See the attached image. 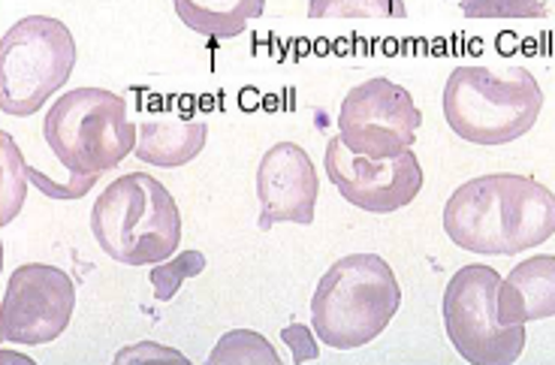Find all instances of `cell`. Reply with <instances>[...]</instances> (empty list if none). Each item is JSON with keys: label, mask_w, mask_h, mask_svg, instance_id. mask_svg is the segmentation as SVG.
Instances as JSON below:
<instances>
[{"label": "cell", "mask_w": 555, "mask_h": 365, "mask_svg": "<svg viewBox=\"0 0 555 365\" xmlns=\"http://www.w3.org/2000/svg\"><path fill=\"white\" fill-rule=\"evenodd\" d=\"M76 311V284L64 269L49 263H25L13 269L3 305L0 338L7 344L40 348L67 333Z\"/></svg>", "instance_id": "obj_9"}, {"label": "cell", "mask_w": 555, "mask_h": 365, "mask_svg": "<svg viewBox=\"0 0 555 365\" xmlns=\"http://www.w3.org/2000/svg\"><path fill=\"white\" fill-rule=\"evenodd\" d=\"M0 142H3V169H7V175H3V197H7V206H3V224H10L15 209H18V203H22V194H25L22 187H15V179L25 175V160L18 157V148H15V142L10 133H3Z\"/></svg>", "instance_id": "obj_19"}, {"label": "cell", "mask_w": 555, "mask_h": 365, "mask_svg": "<svg viewBox=\"0 0 555 365\" xmlns=\"http://www.w3.org/2000/svg\"><path fill=\"white\" fill-rule=\"evenodd\" d=\"M42 136L69 175H103L137 152L139 130L121 94L73 88L49 106Z\"/></svg>", "instance_id": "obj_5"}, {"label": "cell", "mask_w": 555, "mask_h": 365, "mask_svg": "<svg viewBox=\"0 0 555 365\" xmlns=\"http://www.w3.org/2000/svg\"><path fill=\"white\" fill-rule=\"evenodd\" d=\"M423 125V113L411 91L387 76L353 84L338 106V136L350 152L372 160L411 152Z\"/></svg>", "instance_id": "obj_8"}, {"label": "cell", "mask_w": 555, "mask_h": 365, "mask_svg": "<svg viewBox=\"0 0 555 365\" xmlns=\"http://www.w3.org/2000/svg\"><path fill=\"white\" fill-rule=\"evenodd\" d=\"M139 360H176V363H184V353L172 351V348H160V344H152V341H142V344H133L127 351L115 353V363H139Z\"/></svg>", "instance_id": "obj_22"}, {"label": "cell", "mask_w": 555, "mask_h": 365, "mask_svg": "<svg viewBox=\"0 0 555 365\" xmlns=\"http://www.w3.org/2000/svg\"><path fill=\"white\" fill-rule=\"evenodd\" d=\"M444 233L462 251L522 253L555 236V194L519 172L477 175L447 199Z\"/></svg>", "instance_id": "obj_1"}, {"label": "cell", "mask_w": 555, "mask_h": 365, "mask_svg": "<svg viewBox=\"0 0 555 365\" xmlns=\"http://www.w3.org/2000/svg\"><path fill=\"white\" fill-rule=\"evenodd\" d=\"M25 172H28L30 182L37 184V187H40L46 197H55V199H79V197H85V194L91 191V184L100 179V175H69L67 184H57V182H52V179L40 175V172H37L34 167H28V164H25Z\"/></svg>", "instance_id": "obj_20"}, {"label": "cell", "mask_w": 555, "mask_h": 365, "mask_svg": "<svg viewBox=\"0 0 555 365\" xmlns=\"http://www.w3.org/2000/svg\"><path fill=\"white\" fill-rule=\"evenodd\" d=\"M546 317H555V253H534L501 278L499 321L526 326Z\"/></svg>", "instance_id": "obj_13"}, {"label": "cell", "mask_w": 555, "mask_h": 365, "mask_svg": "<svg viewBox=\"0 0 555 365\" xmlns=\"http://www.w3.org/2000/svg\"><path fill=\"white\" fill-rule=\"evenodd\" d=\"M402 305L399 278L377 253H347L323 272L311 296L314 336L335 351L372 344Z\"/></svg>", "instance_id": "obj_2"}, {"label": "cell", "mask_w": 555, "mask_h": 365, "mask_svg": "<svg viewBox=\"0 0 555 365\" xmlns=\"http://www.w3.org/2000/svg\"><path fill=\"white\" fill-rule=\"evenodd\" d=\"M184 28L215 40H233L266 13V0H172Z\"/></svg>", "instance_id": "obj_14"}, {"label": "cell", "mask_w": 555, "mask_h": 365, "mask_svg": "<svg viewBox=\"0 0 555 365\" xmlns=\"http://www.w3.org/2000/svg\"><path fill=\"white\" fill-rule=\"evenodd\" d=\"M211 365H233V363H250V365H278L281 356L266 341L260 333L254 329H230L227 336L215 344V351L208 353Z\"/></svg>", "instance_id": "obj_15"}, {"label": "cell", "mask_w": 555, "mask_h": 365, "mask_svg": "<svg viewBox=\"0 0 555 365\" xmlns=\"http://www.w3.org/2000/svg\"><path fill=\"white\" fill-rule=\"evenodd\" d=\"M91 233L121 266H157L179 251L181 211L167 184L149 172H127L91 209Z\"/></svg>", "instance_id": "obj_4"}, {"label": "cell", "mask_w": 555, "mask_h": 365, "mask_svg": "<svg viewBox=\"0 0 555 365\" xmlns=\"http://www.w3.org/2000/svg\"><path fill=\"white\" fill-rule=\"evenodd\" d=\"M465 18H546V0H459Z\"/></svg>", "instance_id": "obj_18"}, {"label": "cell", "mask_w": 555, "mask_h": 365, "mask_svg": "<svg viewBox=\"0 0 555 365\" xmlns=\"http://www.w3.org/2000/svg\"><path fill=\"white\" fill-rule=\"evenodd\" d=\"M311 18H404V0H308Z\"/></svg>", "instance_id": "obj_17"}, {"label": "cell", "mask_w": 555, "mask_h": 365, "mask_svg": "<svg viewBox=\"0 0 555 365\" xmlns=\"http://www.w3.org/2000/svg\"><path fill=\"white\" fill-rule=\"evenodd\" d=\"M73 30L52 15H25L0 40V109L15 118L40 113L76 67Z\"/></svg>", "instance_id": "obj_6"}, {"label": "cell", "mask_w": 555, "mask_h": 365, "mask_svg": "<svg viewBox=\"0 0 555 365\" xmlns=\"http://www.w3.org/2000/svg\"><path fill=\"white\" fill-rule=\"evenodd\" d=\"M543 91L526 67L462 64L447 76L444 118L459 140L495 148L526 136L538 125Z\"/></svg>", "instance_id": "obj_3"}, {"label": "cell", "mask_w": 555, "mask_h": 365, "mask_svg": "<svg viewBox=\"0 0 555 365\" xmlns=\"http://www.w3.org/2000/svg\"><path fill=\"white\" fill-rule=\"evenodd\" d=\"M0 363H22V365H34V360H28V356H15V353H10V351H0Z\"/></svg>", "instance_id": "obj_23"}, {"label": "cell", "mask_w": 555, "mask_h": 365, "mask_svg": "<svg viewBox=\"0 0 555 365\" xmlns=\"http://www.w3.org/2000/svg\"><path fill=\"white\" fill-rule=\"evenodd\" d=\"M281 338H284V344L291 348L293 353V363H306V360H318L320 348L314 336H311V329L306 324H293L284 326L281 329Z\"/></svg>", "instance_id": "obj_21"}, {"label": "cell", "mask_w": 555, "mask_h": 365, "mask_svg": "<svg viewBox=\"0 0 555 365\" xmlns=\"http://www.w3.org/2000/svg\"><path fill=\"white\" fill-rule=\"evenodd\" d=\"M323 169L350 206L372 214L404 209L423 191V167L414 148L399 157L372 160L350 152L341 136H333L323 155Z\"/></svg>", "instance_id": "obj_10"}, {"label": "cell", "mask_w": 555, "mask_h": 365, "mask_svg": "<svg viewBox=\"0 0 555 365\" xmlns=\"http://www.w3.org/2000/svg\"><path fill=\"white\" fill-rule=\"evenodd\" d=\"M501 275L483 263H468L444 290V326L450 344L472 365H511L526 351V326L499 321Z\"/></svg>", "instance_id": "obj_7"}, {"label": "cell", "mask_w": 555, "mask_h": 365, "mask_svg": "<svg viewBox=\"0 0 555 365\" xmlns=\"http://www.w3.org/2000/svg\"><path fill=\"white\" fill-rule=\"evenodd\" d=\"M206 272V253L203 251H181L172 253L169 260L157 263V266L149 272V282L154 287V299L157 302H169L172 296L179 294L181 284L188 278H196Z\"/></svg>", "instance_id": "obj_16"}, {"label": "cell", "mask_w": 555, "mask_h": 365, "mask_svg": "<svg viewBox=\"0 0 555 365\" xmlns=\"http://www.w3.org/2000/svg\"><path fill=\"white\" fill-rule=\"evenodd\" d=\"M208 136V125L199 115L157 109L149 113L139 125V140L133 155L149 167L176 169L191 164L203 155Z\"/></svg>", "instance_id": "obj_12"}, {"label": "cell", "mask_w": 555, "mask_h": 365, "mask_svg": "<svg viewBox=\"0 0 555 365\" xmlns=\"http://www.w3.org/2000/svg\"><path fill=\"white\" fill-rule=\"evenodd\" d=\"M320 179L306 148L296 142H275L266 148L257 167V199H260V230L275 224H314Z\"/></svg>", "instance_id": "obj_11"}]
</instances>
